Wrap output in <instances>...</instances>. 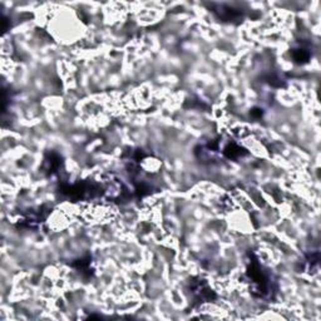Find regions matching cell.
Returning <instances> with one entry per match:
<instances>
[{"label": "cell", "instance_id": "1", "mask_svg": "<svg viewBox=\"0 0 321 321\" xmlns=\"http://www.w3.org/2000/svg\"><path fill=\"white\" fill-rule=\"evenodd\" d=\"M246 272L251 283V291L254 296L260 299H271L274 293L271 277L255 256H252L249 261Z\"/></svg>", "mask_w": 321, "mask_h": 321}, {"label": "cell", "instance_id": "2", "mask_svg": "<svg viewBox=\"0 0 321 321\" xmlns=\"http://www.w3.org/2000/svg\"><path fill=\"white\" fill-rule=\"evenodd\" d=\"M191 293L193 294L194 299L198 303H205V301H211L216 298L213 291L208 288L207 283L205 280H197V281H191Z\"/></svg>", "mask_w": 321, "mask_h": 321}, {"label": "cell", "instance_id": "3", "mask_svg": "<svg viewBox=\"0 0 321 321\" xmlns=\"http://www.w3.org/2000/svg\"><path fill=\"white\" fill-rule=\"evenodd\" d=\"M216 15L221 19V20L225 21H233L238 20V19H242V11L240 9L232 8L230 5H216V8L213 9Z\"/></svg>", "mask_w": 321, "mask_h": 321}, {"label": "cell", "instance_id": "4", "mask_svg": "<svg viewBox=\"0 0 321 321\" xmlns=\"http://www.w3.org/2000/svg\"><path fill=\"white\" fill-rule=\"evenodd\" d=\"M62 166V158L58 153L50 152L45 156L44 163H43V169L48 176H52L55 172H58L59 167Z\"/></svg>", "mask_w": 321, "mask_h": 321}, {"label": "cell", "instance_id": "5", "mask_svg": "<svg viewBox=\"0 0 321 321\" xmlns=\"http://www.w3.org/2000/svg\"><path fill=\"white\" fill-rule=\"evenodd\" d=\"M246 155H247L246 150H244V148L241 147V146H238L237 143L235 142L232 143L230 142L225 148H223V156H225L226 158H228V160H237V158L244 157V156Z\"/></svg>", "mask_w": 321, "mask_h": 321}, {"label": "cell", "instance_id": "6", "mask_svg": "<svg viewBox=\"0 0 321 321\" xmlns=\"http://www.w3.org/2000/svg\"><path fill=\"white\" fill-rule=\"evenodd\" d=\"M291 57H293V60L296 63V64H306V63L310 60L311 53L308 48L305 47H298L295 49L291 50Z\"/></svg>", "mask_w": 321, "mask_h": 321}, {"label": "cell", "instance_id": "7", "mask_svg": "<svg viewBox=\"0 0 321 321\" xmlns=\"http://www.w3.org/2000/svg\"><path fill=\"white\" fill-rule=\"evenodd\" d=\"M72 266L77 270L78 272L83 275V276L91 277L92 276V269H91V257H86V259H79L75 262H73Z\"/></svg>", "mask_w": 321, "mask_h": 321}, {"label": "cell", "instance_id": "8", "mask_svg": "<svg viewBox=\"0 0 321 321\" xmlns=\"http://www.w3.org/2000/svg\"><path fill=\"white\" fill-rule=\"evenodd\" d=\"M251 116L255 117V118H260L262 116V109L260 108H254L251 111Z\"/></svg>", "mask_w": 321, "mask_h": 321}]
</instances>
